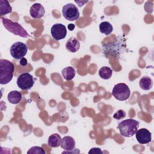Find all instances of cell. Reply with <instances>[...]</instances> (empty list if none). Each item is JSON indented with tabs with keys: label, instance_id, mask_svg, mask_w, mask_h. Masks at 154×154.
Segmentation results:
<instances>
[{
	"label": "cell",
	"instance_id": "6da1fadb",
	"mask_svg": "<svg viewBox=\"0 0 154 154\" xmlns=\"http://www.w3.org/2000/svg\"><path fill=\"white\" fill-rule=\"evenodd\" d=\"M14 66L12 62L6 59L0 60V84H7L13 77Z\"/></svg>",
	"mask_w": 154,
	"mask_h": 154
},
{
	"label": "cell",
	"instance_id": "7a4b0ae2",
	"mask_svg": "<svg viewBox=\"0 0 154 154\" xmlns=\"http://www.w3.org/2000/svg\"><path fill=\"white\" fill-rule=\"evenodd\" d=\"M140 123L133 119H128L119 123L117 128L122 136L131 137L137 132Z\"/></svg>",
	"mask_w": 154,
	"mask_h": 154
},
{
	"label": "cell",
	"instance_id": "3957f363",
	"mask_svg": "<svg viewBox=\"0 0 154 154\" xmlns=\"http://www.w3.org/2000/svg\"><path fill=\"white\" fill-rule=\"evenodd\" d=\"M1 21L4 27L10 32L22 37H29L26 31L17 22H14L7 18L2 17Z\"/></svg>",
	"mask_w": 154,
	"mask_h": 154
},
{
	"label": "cell",
	"instance_id": "277c9868",
	"mask_svg": "<svg viewBox=\"0 0 154 154\" xmlns=\"http://www.w3.org/2000/svg\"><path fill=\"white\" fill-rule=\"evenodd\" d=\"M112 95L120 101H124L129 99L131 95V91L129 87L125 83L116 84L112 91Z\"/></svg>",
	"mask_w": 154,
	"mask_h": 154
},
{
	"label": "cell",
	"instance_id": "5b68a950",
	"mask_svg": "<svg viewBox=\"0 0 154 154\" xmlns=\"http://www.w3.org/2000/svg\"><path fill=\"white\" fill-rule=\"evenodd\" d=\"M28 51V48L26 44L21 42H17L13 43L10 49L11 57L16 60H20L23 58Z\"/></svg>",
	"mask_w": 154,
	"mask_h": 154
},
{
	"label": "cell",
	"instance_id": "8992f818",
	"mask_svg": "<svg viewBox=\"0 0 154 154\" xmlns=\"http://www.w3.org/2000/svg\"><path fill=\"white\" fill-rule=\"evenodd\" d=\"M62 14L66 19L70 21L76 20L79 17V11L77 7L72 3H68L63 7Z\"/></svg>",
	"mask_w": 154,
	"mask_h": 154
},
{
	"label": "cell",
	"instance_id": "52a82bcc",
	"mask_svg": "<svg viewBox=\"0 0 154 154\" xmlns=\"http://www.w3.org/2000/svg\"><path fill=\"white\" fill-rule=\"evenodd\" d=\"M16 83L21 90H28L34 85V80L33 76L30 73L25 72L18 76Z\"/></svg>",
	"mask_w": 154,
	"mask_h": 154
},
{
	"label": "cell",
	"instance_id": "ba28073f",
	"mask_svg": "<svg viewBox=\"0 0 154 154\" xmlns=\"http://www.w3.org/2000/svg\"><path fill=\"white\" fill-rule=\"evenodd\" d=\"M52 37L56 41L64 38L67 35V29L65 25L62 23H55L51 29Z\"/></svg>",
	"mask_w": 154,
	"mask_h": 154
},
{
	"label": "cell",
	"instance_id": "9c48e42d",
	"mask_svg": "<svg viewBox=\"0 0 154 154\" xmlns=\"http://www.w3.org/2000/svg\"><path fill=\"white\" fill-rule=\"evenodd\" d=\"M135 134L137 140L140 144H147L152 141V134L146 128H141L137 130Z\"/></svg>",
	"mask_w": 154,
	"mask_h": 154
},
{
	"label": "cell",
	"instance_id": "30bf717a",
	"mask_svg": "<svg viewBox=\"0 0 154 154\" xmlns=\"http://www.w3.org/2000/svg\"><path fill=\"white\" fill-rule=\"evenodd\" d=\"M29 13L31 17L33 19H38L44 16L45 13V10L41 4L35 3L31 7Z\"/></svg>",
	"mask_w": 154,
	"mask_h": 154
},
{
	"label": "cell",
	"instance_id": "8fae6325",
	"mask_svg": "<svg viewBox=\"0 0 154 154\" xmlns=\"http://www.w3.org/2000/svg\"><path fill=\"white\" fill-rule=\"evenodd\" d=\"M66 49L70 52H77L80 48V43L78 39L75 37H70L66 43Z\"/></svg>",
	"mask_w": 154,
	"mask_h": 154
},
{
	"label": "cell",
	"instance_id": "7c38bea8",
	"mask_svg": "<svg viewBox=\"0 0 154 154\" xmlns=\"http://www.w3.org/2000/svg\"><path fill=\"white\" fill-rule=\"evenodd\" d=\"M60 146L65 150H72L75 147V141L72 137L65 136L61 140Z\"/></svg>",
	"mask_w": 154,
	"mask_h": 154
},
{
	"label": "cell",
	"instance_id": "4fadbf2b",
	"mask_svg": "<svg viewBox=\"0 0 154 154\" xmlns=\"http://www.w3.org/2000/svg\"><path fill=\"white\" fill-rule=\"evenodd\" d=\"M22 98V94L17 90H13V91H10L7 95V99L8 102L10 103L14 104V105L19 103L21 101Z\"/></svg>",
	"mask_w": 154,
	"mask_h": 154
},
{
	"label": "cell",
	"instance_id": "5bb4252c",
	"mask_svg": "<svg viewBox=\"0 0 154 154\" xmlns=\"http://www.w3.org/2000/svg\"><path fill=\"white\" fill-rule=\"evenodd\" d=\"M139 86L143 90H149L153 86V80L150 76H144L139 81Z\"/></svg>",
	"mask_w": 154,
	"mask_h": 154
},
{
	"label": "cell",
	"instance_id": "9a60e30c",
	"mask_svg": "<svg viewBox=\"0 0 154 154\" xmlns=\"http://www.w3.org/2000/svg\"><path fill=\"white\" fill-rule=\"evenodd\" d=\"M61 137L58 134H53L51 135L48 140V144L49 146L53 148H56L61 145Z\"/></svg>",
	"mask_w": 154,
	"mask_h": 154
},
{
	"label": "cell",
	"instance_id": "2e32d148",
	"mask_svg": "<svg viewBox=\"0 0 154 154\" xmlns=\"http://www.w3.org/2000/svg\"><path fill=\"white\" fill-rule=\"evenodd\" d=\"M75 69L71 66L64 67L61 71V75L66 81H71L75 77Z\"/></svg>",
	"mask_w": 154,
	"mask_h": 154
},
{
	"label": "cell",
	"instance_id": "e0dca14e",
	"mask_svg": "<svg viewBox=\"0 0 154 154\" xmlns=\"http://www.w3.org/2000/svg\"><path fill=\"white\" fill-rule=\"evenodd\" d=\"M12 12V7L7 0H0V15L4 16Z\"/></svg>",
	"mask_w": 154,
	"mask_h": 154
},
{
	"label": "cell",
	"instance_id": "ac0fdd59",
	"mask_svg": "<svg viewBox=\"0 0 154 154\" xmlns=\"http://www.w3.org/2000/svg\"><path fill=\"white\" fill-rule=\"evenodd\" d=\"M113 30V27L112 25L107 21L102 22L99 25V31L102 34L106 35H109Z\"/></svg>",
	"mask_w": 154,
	"mask_h": 154
},
{
	"label": "cell",
	"instance_id": "d6986e66",
	"mask_svg": "<svg viewBox=\"0 0 154 154\" xmlns=\"http://www.w3.org/2000/svg\"><path fill=\"white\" fill-rule=\"evenodd\" d=\"M112 75V70L107 66L101 67L99 70V75L103 79H109Z\"/></svg>",
	"mask_w": 154,
	"mask_h": 154
},
{
	"label": "cell",
	"instance_id": "ffe728a7",
	"mask_svg": "<svg viewBox=\"0 0 154 154\" xmlns=\"http://www.w3.org/2000/svg\"><path fill=\"white\" fill-rule=\"evenodd\" d=\"M45 150L40 146H33L27 152V154H45Z\"/></svg>",
	"mask_w": 154,
	"mask_h": 154
},
{
	"label": "cell",
	"instance_id": "44dd1931",
	"mask_svg": "<svg viewBox=\"0 0 154 154\" xmlns=\"http://www.w3.org/2000/svg\"><path fill=\"white\" fill-rule=\"evenodd\" d=\"M126 117V112L122 110V109H119L113 115V117L117 120H120Z\"/></svg>",
	"mask_w": 154,
	"mask_h": 154
},
{
	"label": "cell",
	"instance_id": "7402d4cb",
	"mask_svg": "<svg viewBox=\"0 0 154 154\" xmlns=\"http://www.w3.org/2000/svg\"><path fill=\"white\" fill-rule=\"evenodd\" d=\"M102 153H103V152L99 147H93L88 152V154H102Z\"/></svg>",
	"mask_w": 154,
	"mask_h": 154
},
{
	"label": "cell",
	"instance_id": "603a6c76",
	"mask_svg": "<svg viewBox=\"0 0 154 154\" xmlns=\"http://www.w3.org/2000/svg\"><path fill=\"white\" fill-rule=\"evenodd\" d=\"M80 153V151L78 149H73L72 150H69V151L65 150L62 152V153Z\"/></svg>",
	"mask_w": 154,
	"mask_h": 154
},
{
	"label": "cell",
	"instance_id": "cb8c5ba5",
	"mask_svg": "<svg viewBox=\"0 0 154 154\" xmlns=\"http://www.w3.org/2000/svg\"><path fill=\"white\" fill-rule=\"evenodd\" d=\"M19 64L22 67H25L28 64V61L25 58H22L19 61Z\"/></svg>",
	"mask_w": 154,
	"mask_h": 154
},
{
	"label": "cell",
	"instance_id": "d4e9b609",
	"mask_svg": "<svg viewBox=\"0 0 154 154\" xmlns=\"http://www.w3.org/2000/svg\"><path fill=\"white\" fill-rule=\"evenodd\" d=\"M75 25L73 23H70L67 26V28L69 31H73L75 29Z\"/></svg>",
	"mask_w": 154,
	"mask_h": 154
}]
</instances>
